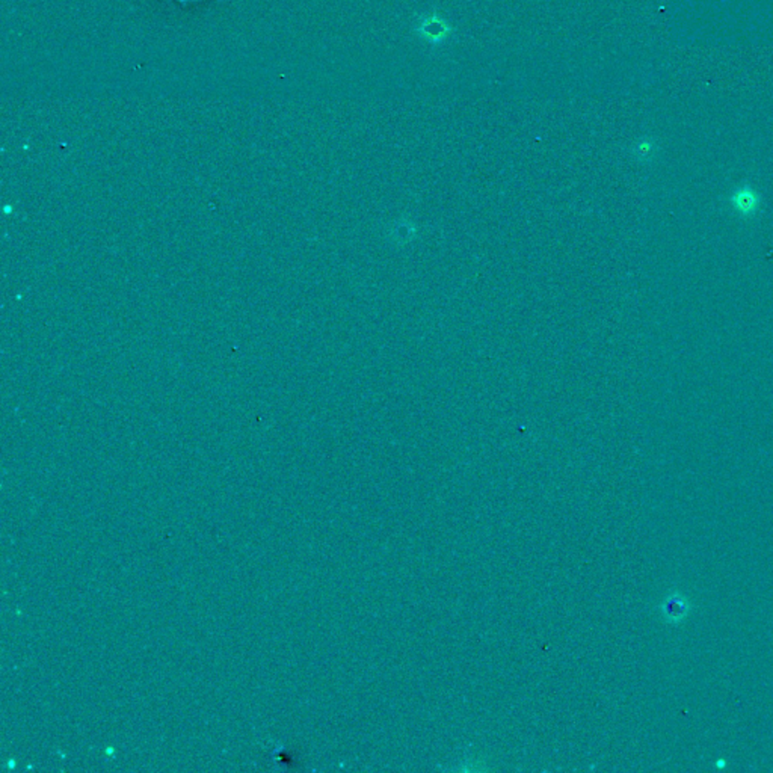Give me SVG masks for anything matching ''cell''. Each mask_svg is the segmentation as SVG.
Here are the masks:
<instances>
[{"instance_id":"1","label":"cell","mask_w":773,"mask_h":773,"mask_svg":"<svg viewBox=\"0 0 773 773\" xmlns=\"http://www.w3.org/2000/svg\"><path fill=\"white\" fill-rule=\"evenodd\" d=\"M452 31H453L452 26L439 14H431L423 17L415 27V32L420 35L423 40H426L431 44L443 43L447 36L452 34Z\"/></svg>"},{"instance_id":"2","label":"cell","mask_w":773,"mask_h":773,"mask_svg":"<svg viewBox=\"0 0 773 773\" xmlns=\"http://www.w3.org/2000/svg\"><path fill=\"white\" fill-rule=\"evenodd\" d=\"M731 204L734 210L743 216H751L760 207V197L751 186H743L734 192L731 197Z\"/></svg>"},{"instance_id":"3","label":"cell","mask_w":773,"mask_h":773,"mask_svg":"<svg viewBox=\"0 0 773 773\" xmlns=\"http://www.w3.org/2000/svg\"><path fill=\"white\" fill-rule=\"evenodd\" d=\"M689 610H691V606H689L687 600L684 597H682L679 594L669 595V597L663 603L665 618H666V621L672 622V624L682 622L687 617Z\"/></svg>"},{"instance_id":"4","label":"cell","mask_w":773,"mask_h":773,"mask_svg":"<svg viewBox=\"0 0 773 773\" xmlns=\"http://www.w3.org/2000/svg\"><path fill=\"white\" fill-rule=\"evenodd\" d=\"M651 152H653V144H651V142L647 141V142L639 144V154L640 156H648V154H651Z\"/></svg>"}]
</instances>
